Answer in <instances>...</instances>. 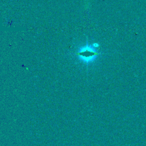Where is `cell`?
Here are the masks:
<instances>
[{"label": "cell", "mask_w": 146, "mask_h": 146, "mask_svg": "<svg viewBox=\"0 0 146 146\" xmlns=\"http://www.w3.org/2000/svg\"><path fill=\"white\" fill-rule=\"evenodd\" d=\"M77 54L79 59L86 64L93 62L98 55L96 48L89 45L87 42L86 45L79 48Z\"/></svg>", "instance_id": "1"}, {"label": "cell", "mask_w": 146, "mask_h": 146, "mask_svg": "<svg viewBox=\"0 0 146 146\" xmlns=\"http://www.w3.org/2000/svg\"><path fill=\"white\" fill-rule=\"evenodd\" d=\"M92 46H93L94 47H95V48H97V47H98L99 46V44L98 43H93V44L92 45Z\"/></svg>", "instance_id": "2"}]
</instances>
